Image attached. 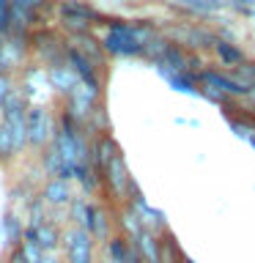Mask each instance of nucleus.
Listing matches in <instances>:
<instances>
[{"mask_svg":"<svg viewBox=\"0 0 255 263\" xmlns=\"http://www.w3.org/2000/svg\"><path fill=\"white\" fill-rule=\"evenodd\" d=\"M58 20H61L63 30L69 36H80V33H90V25L104 20L85 0H61L58 3Z\"/></svg>","mask_w":255,"mask_h":263,"instance_id":"3","label":"nucleus"},{"mask_svg":"<svg viewBox=\"0 0 255 263\" xmlns=\"http://www.w3.org/2000/svg\"><path fill=\"white\" fill-rule=\"evenodd\" d=\"M159 260L162 263H181L184 255H181L178 244L173 241V236H162L159 238Z\"/></svg>","mask_w":255,"mask_h":263,"instance_id":"19","label":"nucleus"},{"mask_svg":"<svg viewBox=\"0 0 255 263\" xmlns=\"http://www.w3.org/2000/svg\"><path fill=\"white\" fill-rule=\"evenodd\" d=\"M71 44L80 49L82 55L88 58L90 63L96 66V69H102V63H104V47H102V41H96L90 33H80V36H71Z\"/></svg>","mask_w":255,"mask_h":263,"instance_id":"15","label":"nucleus"},{"mask_svg":"<svg viewBox=\"0 0 255 263\" xmlns=\"http://www.w3.org/2000/svg\"><path fill=\"white\" fill-rule=\"evenodd\" d=\"M44 3H52V0H44Z\"/></svg>","mask_w":255,"mask_h":263,"instance_id":"27","label":"nucleus"},{"mask_svg":"<svg viewBox=\"0 0 255 263\" xmlns=\"http://www.w3.org/2000/svg\"><path fill=\"white\" fill-rule=\"evenodd\" d=\"M214 49H217L220 61H222V63H228V66H239V63L244 61L242 49L233 47V44H230V41H225V39H217V41H214Z\"/></svg>","mask_w":255,"mask_h":263,"instance_id":"18","label":"nucleus"},{"mask_svg":"<svg viewBox=\"0 0 255 263\" xmlns=\"http://www.w3.org/2000/svg\"><path fill=\"white\" fill-rule=\"evenodd\" d=\"M203 96H206V99H211V102H217V104H222V102H225V96H222V93H217L214 88H203Z\"/></svg>","mask_w":255,"mask_h":263,"instance_id":"24","label":"nucleus"},{"mask_svg":"<svg viewBox=\"0 0 255 263\" xmlns=\"http://www.w3.org/2000/svg\"><path fill=\"white\" fill-rule=\"evenodd\" d=\"M66 49H69V41L63 36H58L52 28H39V30L30 33V55L36 58L39 63H44V69L63 66L66 63Z\"/></svg>","mask_w":255,"mask_h":263,"instance_id":"2","label":"nucleus"},{"mask_svg":"<svg viewBox=\"0 0 255 263\" xmlns=\"http://www.w3.org/2000/svg\"><path fill=\"white\" fill-rule=\"evenodd\" d=\"M61 250H63L66 263H96V241L88 230H80V228L69 225L63 230Z\"/></svg>","mask_w":255,"mask_h":263,"instance_id":"5","label":"nucleus"},{"mask_svg":"<svg viewBox=\"0 0 255 263\" xmlns=\"http://www.w3.org/2000/svg\"><path fill=\"white\" fill-rule=\"evenodd\" d=\"M197 77H201V82L206 88H214L222 96H247L250 93L247 85H242V82L233 80V77H225V74H220V71H201Z\"/></svg>","mask_w":255,"mask_h":263,"instance_id":"13","label":"nucleus"},{"mask_svg":"<svg viewBox=\"0 0 255 263\" xmlns=\"http://www.w3.org/2000/svg\"><path fill=\"white\" fill-rule=\"evenodd\" d=\"M61 238H63V230L52 217L39 219V222H25V241L36 244L44 255L61 250Z\"/></svg>","mask_w":255,"mask_h":263,"instance_id":"6","label":"nucleus"},{"mask_svg":"<svg viewBox=\"0 0 255 263\" xmlns=\"http://www.w3.org/2000/svg\"><path fill=\"white\" fill-rule=\"evenodd\" d=\"M173 3L192 14H214L225 6V0H173Z\"/></svg>","mask_w":255,"mask_h":263,"instance_id":"17","label":"nucleus"},{"mask_svg":"<svg viewBox=\"0 0 255 263\" xmlns=\"http://www.w3.org/2000/svg\"><path fill=\"white\" fill-rule=\"evenodd\" d=\"M102 184L107 186V192H110L115 200H123V197L129 200V192H132V186H135V181H132L129 170H126V162H123L121 154L107 164V170L102 176Z\"/></svg>","mask_w":255,"mask_h":263,"instance_id":"9","label":"nucleus"},{"mask_svg":"<svg viewBox=\"0 0 255 263\" xmlns=\"http://www.w3.org/2000/svg\"><path fill=\"white\" fill-rule=\"evenodd\" d=\"M0 236H3L8 250H16V247L25 241V214L14 211V209H6L3 219H0Z\"/></svg>","mask_w":255,"mask_h":263,"instance_id":"12","label":"nucleus"},{"mask_svg":"<svg viewBox=\"0 0 255 263\" xmlns=\"http://www.w3.org/2000/svg\"><path fill=\"white\" fill-rule=\"evenodd\" d=\"M159 36L154 25L148 22H126V20H110L107 33L102 39V47L107 55L115 58H135L145 52V44Z\"/></svg>","mask_w":255,"mask_h":263,"instance_id":"1","label":"nucleus"},{"mask_svg":"<svg viewBox=\"0 0 255 263\" xmlns=\"http://www.w3.org/2000/svg\"><path fill=\"white\" fill-rule=\"evenodd\" d=\"M11 30V3L8 0H0V36Z\"/></svg>","mask_w":255,"mask_h":263,"instance_id":"22","label":"nucleus"},{"mask_svg":"<svg viewBox=\"0 0 255 263\" xmlns=\"http://www.w3.org/2000/svg\"><path fill=\"white\" fill-rule=\"evenodd\" d=\"M236 80L247 85L250 90H255V63H247V66H239L236 69Z\"/></svg>","mask_w":255,"mask_h":263,"instance_id":"21","label":"nucleus"},{"mask_svg":"<svg viewBox=\"0 0 255 263\" xmlns=\"http://www.w3.org/2000/svg\"><path fill=\"white\" fill-rule=\"evenodd\" d=\"M250 145H252V148H255V137H252V140H250Z\"/></svg>","mask_w":255,"mask_h":263,"instance_id":"26","label":"nucleus"},{"mask_svg":"<svg viewBox=\"0 0 255 263\" xmlns=\"http://www.w3.org/2000/svg\"><path fill=\"white\" fill-rule=\"evenodd\" d=\"M99 110H102V107H99V93H96V90H90V88H85L82 82L71 90L69 96H66V110L63 112H69L80 126H82V123H88Z\"/></svg>","mask_w":255,"mask_h":263,"instance_id":"7","label":"nucleus"},{"mask_svg":"<svg viewBox=\"0 0 255 263\" xmlns=\"http://www.w3.org/2000/svg\"><path fill=\"white\" fill-rule=\"evenodd\" d=\"M66 63L71 66V71L80 77L82 85L90 88V90H96V93H102V80H99V69L88 61L85 55L80 52L77 47L71 44V41H69V49H66Z\"/></svg>","mask_w":255,"mask_h":263,"instance_id":"10","label":"nucleus"},{"mask_svg":"<svg viewBox=\"0 0 255 263\" xmlns=\"http://www.w3.org/2000/svg\"><path fill=\"white\" fill-rule=\"evenodd\" d=\"M47 80H49V88L58 90L61 96H69L74 88L80 85V77L71 71L69 63L63 66H52V69H47Z\"/></svg>","mask_w":255,"mask_h":263,"instance_id":"14","label":"nucleus"},{"mask_svg":"<svg viewBox=\"0 0 255 263\" xmlns=\"http://www.w3.org/2000/svg\"><path fill=\"white\" fill-rule=\"evenodd\" d=\"M156 71H159L162 77L170 82V88H176L178 93H189V96H195V93H197L195 77H192L189 71H170V69H165V66H156Z\"/></svg>","mask_w":255,"mask_h":263,"instance_id":"16","label":"nucleus"},{"mask_svg":"<svg viewBox=\"0 0 255 263\" xmlns=\"http://www.w3.org/2000/svg\"><path fill=\"white\" fill-rule=\"evenodd\" d=\"M39 197L44 200L47 209H69L71 200H74L71 181H63V178H44V184H41V189H39Z\"/></svg>","mask_w":255,"mask_h":263,"instance_id":"11","label":"nucleus"},{"mask_svg":"<svg viewBox=\"0 0 255 263\" xmlns=\"http://www.w3.org/2000/svg\"><path fill=\"white\" fill-rule=\"evenodd\" d=\"M16 93V82H14V74H0V112H3L6 102Z\"/></svg>","mask_w":255,"mask_h":263,"instance_id":"20","label":"nucleus"},{"mask_svg":"<svg viewBox=\"0 0 255 263\" xmlns=\"http://www.w3.org/2000/svg\"><path fill=\"white\" fill-rule=\"evenodd\" d=\"M41 263H61V260H58V255H55V252H47L44 258H41Z\"/></svg>","mask_w":255,"mask_h":263,"instance_id":"25","label":"nucleus"},{"mask_svg":"<svg viewBox=\"0 0 255 263\" xmlns=\"http://www.w3.org/2000/svg\"><path fill=\"white\" fill-rule=\"evenodd\" d=\"M11 3V28L33 33L41 28V11H44V0H8Z\"/></svg>","mask_w":255,"mask_h":263,"instance_id":"8","label":"nucleus"},{"mask_svg":"<svg viewBox=\"0 0 255 263\" xmlns=\"http://www.w3.org/2000/svg\"><path fill=\"white\" fill-rule=\"evenodd\" d=\"M225 3L239 8V11H244V14H252L255 11V0H225Z\"/></svg>","mask_w":255,"mask_h":263,"instance_id":"23","label":"nucleus"},{"mask_svg":"<svg viewBox=\"0 0 255 263\" xmlns=\"http://www.w3.org/2000/svg\"><path fill=\"white\" fill-rule=\"evenodd\" d=\"M55 129H58V118H52L49 107L33 102L28 107V148L36 151V154H41L49 145Z\"/></svg>","mask_w":255,"mask_h":263,"instance_id":"4","label":"nucleus"}]
</instances>
